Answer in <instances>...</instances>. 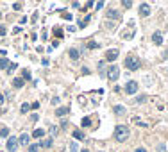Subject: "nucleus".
I'll use <instances>...</instances> for the list:
<instances>
[{
	"instance_id": "nucleus-1",
	"label": "nucleus",
	"mask_w": 168,
	"mask_h": 152,
	"mask_svg": "<svg viewBox=\"0 0 168 152\" xmlns=\"http://www.w3.org/2000/svg\"><path fill=\"white\" fill-rule=\"evenodd\" d=\"M113 134H114V140H116V141H125V140L129 138V129H127L125 125H116Z\"/></svg>"
},
{
	"instance_id": "nucleus-2",
	"label": "nucleus",
	"mask_w": 168,
	"mask_h": 152,
	"mask_svg": "<svg viewBox=\"0 0 168 152\" xmlns=\"http://www.w3.org/2000/svg\"><path fill=\"white\" fill-rule=\"evenodd\" d=\"M124 64H125L127 70L134 72V70H138V68L141 66V61H139V57H136V56H127L125 61H124Z\"/></svg>"
},
{
	"instance_id": "nucleus-3",
	"label": "nucleus",
	"mask_w": 168,
	"mask_h": 152,
	"mask_svg": "<svg viewBox=\"0 0 168 152\" xmlns=\"http://www.w3.org/2000/svg\"><path fill=\"white\" fill-rule=\"evenodd\" d=\"M107 77H109V81H113V82L118 81V77H120V68L116 66V64L109 66V70H107Z\"/></svg>"
},
{
	"instance_id": "nucleus-4",
	"label": "nucleus",
	"mask_w": 168,
	"mask_h": 152,
	"mask_svg": "<svg viewBox=\"0 0 168 152\" xmlns=\"http://www.w3.org/2000/svg\"><path fill=\"white\" fill-rule=\"evenodd\" d=\"M138 91V82L136 81H129L127 84H125V93L127 95H134Z\"/></svg>"
},
{
	"instance_id": "nucleus-5",
	"label": "nucleus",
	"mask_w": 168,
	"mask_h": 152,
	"mask_svg": "<svg viewBox=\"0 0 168 152\" xmlns=\"http://www.w3.org/2000/svg\"><path fill=\"white\" fill-rule=\"evenodd\" d=\"M6 148H7V150H9V152H14V150H16V148H18V140H16V138H13V136H11V138H9V140H7V145H6Z\"/></svg>"
},
{
	"instance_id": "nucleus-6",
	"label": "nucleus",
	"mask_w": 168,
	"mask_h": 152,
	"mask_svg": "<svg viewBox=\"0 0 168 152\" xmlns=\"http://www.w3.org/2000/svg\"><path fill=\"white\" fill-rule=\"evenodd\" d=\"M150 14V6L149 4H141L139 6V16H149Z\"/></svg>"
},
{
	"instance_id": "nucleus-7",
	"label": "nucleus",
	"mask_w": 168,
	"mask_h": 152,
	"mask_svg": "<svg viewBox=\"0 0 168 152\" xmlns=\"http://www.w3.org/2000/svg\"><path fill=\"white\" fill-rule=\"evenodd\" d=\"M116 57H118V50L111 49V50H107V52H106V61H114Z\"/></svg>"
},
{
	"instance_id": "nucleus-8",
	"label": "nucleus",
	"mask_w": 168,
	"mask_h": 152,
	"mask_svg": "<svg viewBox=\"0 0 168 152\" xmlns=\"http://www.w3.org/2000/svg\"><path fill=\"white\" fill-rule=\"evenodd\" d=\"M68 56H70V59H71V61H77L81 54H79V50H77V49H70V50H68Z\"/></svg>"
},
{
	"instance_id": "nucleus-9",
	"label": "nucleus",
	"mask_w": 168,
	"mask_h": 152,
	"mask_svg": "<svg viewBox=\"0 0 168 152\" xmlns=\"http://www.w3.org/2000/svg\"><path fill=\"white\" fill-rule=\"evenodd\" d=\"M29 140H31V138H29V134H27V133H23V134L18 138V145H27V143H29Z\"/></svg>"
},
{
	"instance_id": "nucleus-10",
	"label": "nucleus",
	"mask_w": 168,
	"mask_h": 152,
	"mask_svg": "<svg viewBox=\"0 0 168 152\" xmlns=\"http://www.w3.org/2000/svg\"><path fill=\"white\" fill-rule=\"evenodd\" d=\"M70 113L68 107H59V109H56V116H66Z\"/></svg>"
},
{
	"instance_id": "nucleus-11",
	"label": "nucleus",
	"mask_w": 168,
	"mask_h": 152,
	"mask_svg": "<svg viewBox=\"0 0 168 152\" xmlns=\"http://www.w3.org/2000/svg\"><path fill=\"white\" fill-rule=\"evenodd\" d=\"M152 41L156 43V45H163V36H161L159 32H154V36H152Z\"/></svg>"
},
{
	"instance_id": "nucleus-12",
	"label": "nucleus",
	"mask_w": 168,
	"mask_h": 152,
	"mask_svg": "<svg viewBox=\"0 0 168 152\" xmlns=\"http://www.w3.org/2000/svg\"><path fill=\"white\" fill-rule=\"evenodd\" d=\"M23 84H25V82H23V79H21V77H16V79L13 81V86H14V88H18V90H20V88H23Z\"/></svg>"
},
{
	"instance_id": "nucleus-13",
	"label": "nucleus",
	"mask_w": 168,
	"mask_h": 152,
	"mask_svg": "<svg viewBox=\"0 0 168 152\" xmlns=\"http://www.w3.org/2000/svg\"><path fill=\"white\" fill-rule=\"evenodd\" d=\"M113 111H114V115L120 116V115H124V113H125V107H124V106H114V107H113Z\"/></svg>"
},
{
	"instance_id": "nucleus-14",
	"label": "nucleus",
	"mask_w": 168,
	"mask_h": 152,
	"mask_svg": "<svg viewBox=\"0 0 168 152\" xmlns=\"http://www.w3.org/2000/svg\"><path fill=\"white\" fill-rule=\"evenodd\" d=\"M9 66V61L6 59V57H0V70H4V68H7Z\"/></svg>"
},
{
	"instance_id": "nucleus-15",
	"label": "nucleus",
	"mask_w": 168,
	"mask_h": 152,
	"mask_svg": "<svg viewBox=\"0 0 168 152\" xmlns=\"http://www.w3.org/2000/svg\"><path fill=\"white\" fill-rule=\"evenodd\" d=\"M32 136L34 138H43L45 136V131H43V129H36V131L32 133Z\"/></svg>"
},
{
	"instance_id": "nucleus-16",
	"label": "nucleus",
	"mask_w": 168,
	"mask_h": 152,
	"mask_svg": "<svg viewBox=\"0 0 168 152\" xmlns=\"http://www.w3.org/2000/svg\"><path fill=\"white\" fill-rule=\"evenodd\" d=\"M89 20H91V16H86L84 20H81V21H79V27H81V29H84V27H86V24H89Z\"/></svg>"
},
{
	"instance_id": "nucleus-17",
	"label": "nucleus",
	"mask_w": 168,
	"mask_h": 152,
	"mask_svg": "<svg viewBox=\"0 0 168 152\" xmlns=\"http://www.w3.org/2000/svg\"><path fill=\"white\" fill-rule=\"evenodd\" d=\"M107 16H109V18H114V20H118V18H120V14H118V13H116L114 9H111V11H107Z\"/></svg>"
},
{
	"instance_id": "nucleus-18",
	"label": "nucleus",
	"mask_w": 168,
	"mask_h": 152,
	"mask_svg": "<svg viewBox=\"0 0 168 152\" xmlns=\"http://www.w3.org/2000/svg\"><path fill=\"white\" fill-rule=\"evenodd\" d=\"M52 143H54V141H52V138H49V140H45V141L41 143V147H45V148H50V147H52Z\"/></svg>"
},
{
	"instance_id": "nucleus-19",
	"label": "nucleus",
	"mask_w": 168,
	"mask_h": 152,
	"mask_svg": "<svg viewBox=\"0 0 168 152\" xmlns=\"http://www.w3.org/2000/svg\"><path fill=\"white\" fill-rule=\"evenodd\" d=\"M9 136V129L4 127V129H0V138H7Z\"/></svg>"
},
{
	"instance_id": "nucleus-20",
	"label": "nucleus",
	"mask_w": 168,
	"mask_h": 152,
	"mask_svg": "<svg viewBox=\"0 0 168 152\" xmlns=\"http://www.w3.org/2000/svg\"><path fill=\"white\" fill-rule=\"evenodd\" d=\"M71 134H74V138H75V140H84V134H82L81 131H74Z\"/></svg>"
},
{
	"instance_id": "nucleus-21",
	"label": "nucleus",
	"mask_w": 168,
	"mask_h": 152,
	"mask_svg": "<svg viewBox=\"0 0 168 152\" xmlns=\"http://www.w3.org/2000/svg\"><path fill=\"white\" fill-rule=\"evenodd\" d=\"M89 125H91V118H89V116L82 118V127H89Z\"/></svg>"
},
{
	"instance_id": "nucleus-22",
	"label": "nucleus",
	"mask_w": 168,
	"mask_h": 152,
	"mask_svg": "<svg viewBox=\"0 0 168 152\" xmlns=\"http://www.w3.org/2000/svg\"><path fill=\"white\" fill-rule=\"evenodd\" d=\"M70 152H79V147H77L75 141H71V143H70Z\"/></svg>"
},
{
	"instance_id": "nucleus-23",
	"label": "nucleus",
	"mask_w": 168,
	"mask_h": 152,
	"mask_svg": "<svg viewBox=\"0 0 168 152\" xmlns=\"http://www.w3.org/2000/svg\"><path fill=\"white\" fill-rule=\"evenodd\" d=\"M29 109H31V104H27V102H25V104H21V113H27Z\"/></svg>"
},
{
	"instance_id": "nucleus-24",
	"label": "nucleus",
	"mask_w": 168,
	"mask_h": 152,
	"mask_svg": "<svg viewBox=\"0 0 168 152\" xmlns=\"http://www.w3.org/2000/svg\"><path fill=\"white\" fill-rule=\"evenodd\" d=\"M97 47H99V43H97V41H89V43H88V49H91V50H93V49H97Z\"/></svg>"
},
{
	"instance_id": "nucleus-25",
	"label": "nucleus",
	"mask_w": 168,
	"mask_h": 152,
	"mask_svg": "<svg viewBox=\"0 0 168 152\" xmlns=\"http://www.w3.org/2000/svg\"><path fill=\"white\" fill-rule=\"evenodd\" d=\"M39 150V145H31L29 147V152H38Z\"/></svg>"
},
{
	"instance_id": "nucleus-26",
	"label": "nucleus",
	"mask_w": 168,
	"mask_h": 152,
	"mask_svg": "<svg viewBox=\"0 0 168 152\" xmlns=\"http://www.w3.org/2000/svg\"><path fill=\"white\" fill-rule=\"evenodd\" d=\"M122 4H124V7H127V9H129V7L132 6V2H129V0H124V2H122Z\"/></svg>"
},
{
	"instance_id": "nucleus-27",
	"label": "nucleus",
	"mask_w": 168,
	"mask_h": 152,
	"mask_svg": "<svg viewBox=\"0 0 168 152\" xmlns=\"http://www.w3.org/2000/svg\"><path fill=\"white\" fill-rule=\"evenodd\" d=\"M13 9H14V11H20V9H21V4H20V2H16V4L13 6Z\"/></svg>"
},
{
	"instance_id": "nucleus-28",
	"label": "nucleus",
	"mask_w": 168,
	"mask_h": 152,
	"mask_svg": "<svg viewBox=\"0 0 168 152\" xmlns=\"http://www.w3.org/2000/svg\"><path fill=\"white\" fill-rule=\"evenodd\" d=\"M50 134H52V136H54V134H57V127H54V125L50 127Z\"/></svg>"
},
{
	"instance_id": "nucleus-29",
	"label": "nucleus",
	"mask_w": 168,
	"mask_h": 152,
	"mask_svg": "<svg viewBox=\"0 0 168 152\" xmlns=\"http://www.w3.org/2000/svg\"><path fill=\"white\" fill-rule=\"evenodd\" d=\"M23 79H27V81H29V79H31V74H29V72H27V70H25V72H23Z\"/></svg>"
},
{
	"instance_id": "nucleus-30",
	"label": "nucleus",
	"mask_w": 168,
	"mask_h": 152,
	"mask_svg": "<svg viewBox=\"0 0 168 152\" xmlns=\"http://www.w3.org/2000/svg\"><path fill=\"white\" fill-rule=\"evenodd\" d=\"M145 100H147V97H143V95H141V97H138V98H136V102H145Z\"/></svg>"
},
{
	"instance_id": "nucleus-31",
	"label": "nucleus",
	"mask_w": 168,
	"mask_h": 152,
	"mask_svg": "<svg viewBox=\"0 0 168 152\" xmlns=\"http://www.w3.org/2000/svg\"><path fill=\"white\" fill-rule=\"evenodd\" d=\"M63 18H64V20H71V14H68V13H63Z\"/></svg>"
},
{
	"instance_id": "nucleus-32",
	"label": "nucleus",
	"mask_w": 168,
	"mask_h": 152,
	"mask_svg": "<svg viewBox=\"0 0 168 152\" xmlns=\"http://www.w3.org/2000/svg\"><path fill=\"white\" fill-rule=\"evenodd\" d=\"M52 104H54V106L59 104V97H54V98H52Z\"/></svg>"
},
{
	"instance_id": "nucleus-33",
	"label": "nucleus",
	"mask_w": 168,
	"mask_h": 152,
	"mask_svg": "<svg viewBox=\"0 0 168 152\" xmlns=\"http://www.w3.org/2000/svg\"><path fill=\"white\" fill-rule=\"evenodd\" d=\"M31 107H32V109H38V107H39V104H38V102H34V104H31Z\"/></svg>"
},
{
	"instance_id": "nucleus-34",
	"label": "nucleus",
	"mask_w": 168,
	"mask_h": 152,
	"mask_svg": "<svg viewBox=\"0 0 168 152\" xmlns=\"http://www.w3.org/2000/svg\"><path fill=\"white\" fill-rule=\"evenodd\" d=\"M134 152H147V148H143V147H139V148H136Z\"/></svg>"
},
{
	"instance_id": "nucleus-35",
	"label": "nucleus",
	"mask_w": 168,
	"mask_h": 152,
	"mask_svg": "<svg viewBox=\"0 0 168 152\" xmlns=\"http://www.w3.org/2000/svg\"><path fill=\"white\" fill-rule=\"evenodd\" d=\"M56 34H57V36L61 38V36H63V31H61V29H56Z\"/></svg>"
},
{
	"instance_id": "nucleus-36",
	"label": "nucleus",
	"mask_w": 168,
	"mask_h": 152,
	"mask_svg": "<svg viewBox=\"0 0 168 152\" xmlns=\"http://www.w3.org/2000/svg\"><path fill=\"white\" fill-rule=\"evenodd\" d=\"M4 34H6V29H4V27H0V36H4Z\"/></svg>"
},
{
	"instance_id": "nucleus-37",
	"label": "nucleus",
	"mask_w": 168,
	"mask_h": 152,
	"mask_svg": "<svg viewBox=\"0 0 168 152\" xmlns=\"http://www.w3.org/2000/svg\"><path fill=\"white\" fill-rule=\"evenodd\" d=\"M2 104H4V95L0 93V106H2Z\"/></svg>"
},
{
	"instance_id": "nucleus-38",
	"label": "nucleus",
	"mask_w": 168,
	"mask_h": 152,
	"mask_svg": "<svg viewBox=\"0 0 168 152\" xmlns=\"http://www.w3.org/2000/svg\"><path fill=\"white\" fill-rule=\"evenodd\" d=\"M164 59H168V50H166V52H164Z\"/></svg>"
},
{
	"instance_id": "nucleus-39",
	"label": "nucleus",
	"mask_w": 168,
	"mask_h": 152,
	"mask_svg": "<svg viewBox=\"0 0 168 152\" xmlns=\"http://www.w3.org/2000/svg\"><path fill=\"white\" fill-rule=\"evenodd\" d=\"M81 152H89V150H81Z\"/></svg>"
},
{
	"instance_id": "nucleus-40",
	"label": "nucleus",
	"mask_w": 168,
	"mask_h": 152,
	"mask_svg": "<svg viewBox=\"0 0 168 152\" xmlns=\"http://www.w3.org/2000/svg\"><path fill=\"white\" fill-rule=\"evenodd\" d=\"M0 18H2V13H0Z\"/></svg>"
}]
</instances>
